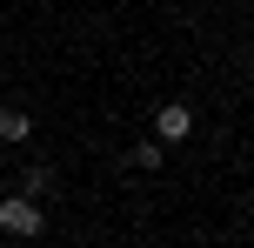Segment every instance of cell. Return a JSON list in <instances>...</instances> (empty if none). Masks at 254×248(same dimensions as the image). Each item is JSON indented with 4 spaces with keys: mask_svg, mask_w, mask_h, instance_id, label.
Masks as SVG:
<instances>
[{
    "mask_svg": "<svg viewBox=\"0 0 254 248\" xmlns=\"http://www.w3.org/2000/svg\"><path fill=\"white\" fill-rule=\"evenodd\" d=\"M154 128H161V141H188L194 114H188V107H161V114H154Z\"/></svg>",
    "mask_w": 254,
    "mask_h": 248,
    "instance_id": "cell-2",
    "label": "cell"
},
{
    "mask_svg": "<svg viewBox=\"0 0 254 248\" xmlns=\"http://www.w3.org/2000/svg\"><path fill=\"white\" fill-rule=\"evenodd\" d=\"M0 228H7V235H40V228H47V215H40L34 201L7 195V201H0Z\"/></svg>",
    "mask_w": 254,
    "mask_h": 248,
    "instance_id": "cell-1",
    "label": "cell"
},
{
    "mask_svg": "<svg viewBox=\"0 0 254 248\" xmlns=\"http://www.w3.org/2000/svg\"><path fill=\"white\" fill-rule=\"evenodd\" d=\"M27 128H34L27 107H0V141H27Z\"/></svg>",
    "mask_w": 254,
    "mask_h": 248,
    "instance_id": "cell-3",
    "label": "cell"
},
{
    "mask_svg": "<svg viewBox=\"0 0 254 248\" xmlns=\"http://www.w3.org/2000/svg\"><path fill=\"white\" fill-rule=\"evenodd\" d=\"M47 188H54V174H47V168H27V174H20V201L47 195Z\"/></svg>",
    "mask_w": 254,
    "mask_h": 248,
    "instance_id": "cell-4",
    "label": "cell"
}]
</instances>
